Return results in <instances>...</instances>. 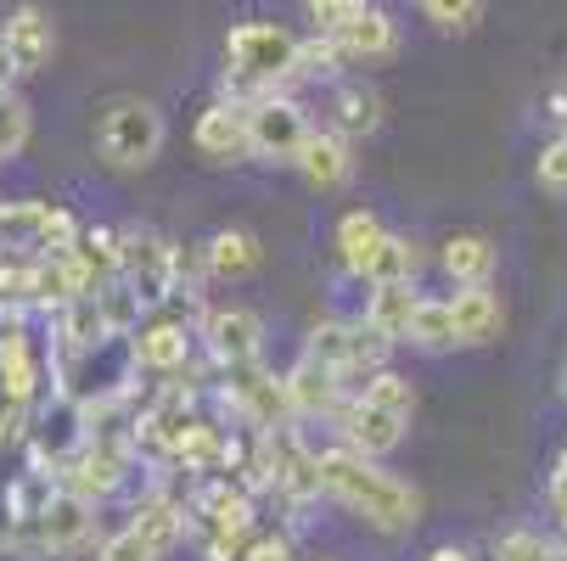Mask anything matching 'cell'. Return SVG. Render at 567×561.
I'll return each mask as SVG.
<instances>
[{"label":"cell","instance_id":"cell-1","mask_svg":"<svg viewBox=\"0 0 567 561\" xmlns=\"http://www.w3.org/2000/svg\"><path fill=\"white\" fill-rule=\"evenodd\" d=\"M320 466V500L343 506L349 517H360L371 533L382 539H404L422 528V489H411L404 477H393L382 460L349 449V444H320L315 449Z\"/></svg>","mask_w":567,"mask_h":561},{"label":"cell","instance_id":"cell-2","mask_svg":"<svg viewBox=\"0 0 567 561\" xmlns=\"http://www.w3.org/2000/svg\"><path fill=\"white\" fill-rule=\"evenodd\" d=\"M292 62H298V34L281 23H236L225 34V79H219V102L254 107L270 91L292 85Z\"/></svg>","mask_w":567,"mask_h":561},{"label":"cell","instance_id":"cell-3","mask_svg":"<svg viewBox=\"0 0 567 561\" xmlns=\"http://www.w3.org/2000/svg\"><path fill=\"white\" fill-rule=\"evenodd\" d=\"M411 416H416V387H411V376H399L388 365L360 393H349V405H343V416L332 427H338V444L382 460V455H393L404 438H411Z\"/></svg>","mask_w":567,"mask_h":561},{"label":"cell","instance_id":"cell-4","mask_svg":"<svg viewBox=\"0 0 567 561\" xmlns=\"http://www.w3.org/2000/svg\"><path fill=\"white\" fill-rule=\"evenodd\" d=\"M181 544H186V500L169 484H152L130 506L124 528L102 539L96 561H169Z\"/></svg>","mask_w":567,"mask_h":561},{"label":"cell","instance_id":"cell-5","mask_svg":"<svg viewBox=\"0 0 567 561\" xmlns=\"http://www.w3.org/2000/svg\"><path fill=\"white\" fill-rule=\"evenodd\" d=\"M91 533H96V506H91L85 495H73V489L56 484L34 517H23L18 528H7L0 550L29 555V561H45V555H73V550H85Z\"/></svg>","mask_w":567,"mask_h":561},{"label":"cell","instance_id":"cell-6","mask_svg":"<svg viewBox=\"0 0 567 561\" xmlns=\"http://www.w3.org/2000/svg\"><path fill=\"white\" fill-rule=\"evenodd\" d=\"M164 141H169L164 113H157L152 102H141V96H118L96 118V152H102V164L107 169H124V175L130 169H146L152 157L164 152Z\"/></svg>","mask_w":567,"mask_h":561},{"label":"cell","instance_id":"cell-7","mask_svg":"<svg viewBox=\"0 0 567 561\" xmlns=\"http://www.w3.org/2000/svg\"><path fill=\"white\" fill-rule=\"evenodd\" d=\"M118 281L152 309L175 298V242L152 225H124L118 230Z\"/></svg>","mask_w":567,"mask_h":561},{"label":"cell","instance_id":"cell-8","mask_svg":"<svg viewBox=\"0 0 567 561\" xmlns=\"http://www.w3.org/2000/svg\"><path fill=\"white\" fill-rule=\"evenodd\" d=\"M197 349L214 371L254 365L265 354V314L248 303H203L197 309Z\"/></svg>","mask_w":567,"mask_h":561},{"label":"cell","instance_id":"cell-9","mask_svg":"<svg viewBox=\"0 0 567 561\" xmlns=\"http://www.w3.org/2000/svg\"><path fill=\"white\" fill-rule=\"evenodd\" d=\"M315 124H309V107L292 96V91H270L248 107V141H254V157L265 164H298L303 146H309Z\"/></svg>","mask_w":567,"mask_h":561},{"label":"cell","instance_id":"cell-10","mask_svg":"<svg viewBox=\"0 0 567 561\" xmlns=\"http://www.w3.org/2000/svg\"><path fill=\"white\" fill-rule=\"evenodd\" d=\"M219 398H225V411L248 427V433L298 422V416H292V398H287V382H281L276 371H265L259 360H254V365H236V371H219Z\"/></svg>","mask_w":567,"mask_h":561},{"label":"cell","instance_id":"cell-11","mask_svg":"<svg viewBox=\"0 0 567 561\" xmlns=\"http://www.w3.org/2000/svg\"><path fill=\"white\" fill-rule=\"evenodd\" d=\"M130 471H135V438H85V449H73V460L56 471V484L102 506L130 484Z\"/></svg>","mask_w":567,"mask_h":561},{"label":"cell","instance_id":"cell-12","mask_svg":"<svg viewBox=\"0 0 567 561\" xmlns=\"http://www.w3.org/2000/svg\"><path fill=\"white\" fill-rule=\"evenodd\" d=\"M130 354H135V371L186 376V365H192V354H197V326L164 303V309H152L141 326L130 332Z\"/></svg>","mask_w":567,"mask_h":561},{"label":"cell","instance_id":"cell-13","mask_svg":"<svg viewBox=\"0 0 567 561\" xmlns=\"http://www.w3.org/2000/svg\"><path fill=\"white\" fill-rule=\"evenodd\" d=\"M45 387H51V354H40L29 326L0 337V398L18 405V411H40Z\"/></svg>","mask_w":567,"mask_h":561},{"label":"cell","instance_id":"cell-14","mask_svg":"<svg viewBox=\"0 0 567 561\" xmlns=\"http://www.w3.org/2000/svg\"><path fill=\"white\" fill-rule=\"evenodd\" d=\"M192 146L203 164L214 169H230V164H248L254 157V141H248V107L236 102H208L192 124Z\"/></svg>","mask_w":567,"mask_h":561},{"label":"cell","instance_id":"cell-15","mask_svg":"<svg viewBox=\"0 0 567 561\" xmlns=\"http://www.w3.org/2000/svg\"><path fill=\"white\" fill-rule=\"evenodd\" d=\"M281 382H287V398H292V416L298 422H338L343 405H349V387L338 382V371L315 365L303 354L281 371Z\"/></svg>","mask_w":567,"mask_h":561},{"label":"cell","instance_id":"cell-16","mask_svg":"<svg viewBox=\"0 0 567 561\" xmlns=\"http://www.w3.org/2000/svg\"><path fill=\"white\" fill-rule=\"evenodd\" d=\"M203 270H208V281H219V287L248 281V276L265 270V242H259L248 225H225V230H214L208 242H203Z\"/></svg>","mask_w":567,"mask_h":561},{"label":"cell","instance_id":"cell-17","mask_svg":"<svg viewBox=\"0 0 567 561\" xmlns=\"http://www.w3.org/2000/svg\"><path fill=\"white\" fill-rule=\"evenodd\" d=\"M51 253V202L18 197L0 202V259H45Z\"/></svg>","mask_w":567,"mask_h":561},{"label":"cell","instance_id":"cell-18","mask_svg":"<svg viewBox=\"0 0 567 561\" xmlns=\"http://www.w3.org/2000/svg\"><path fill=\"white\" fill-rule=\"evenodd\" d=\"M388 225L371 214V208H349L343 219H338V230H332V248H338V264L354 276V281H371V270H377V259H382V248H388Z\"/></svg>","mask_w":567,"mask_h":561},{"label":"cell","instance_id":"cell-19","mask_svg":"<svg viewBox=\"0 0 567 561\" xmlns=\"http://www.w3.org/2000/svg\"><path fill=\"white\" fill-rule=\"evenodd\" d=\"M450 314H455V343L461 349H483L506 332V298L495 287H455Z\"/></svg>","mask_w":567,"mask_h":561},{"label":"cell","instance_id":"cell-20","mask_svg":"<svg viewBox=\"0 0 567 561\" xmlns=\"http://www.w3.org/2000/svg\"><path fill=\"white\" fill-rule=\"evenodd\" d=\"M292 169L303 175L309 191H343V186L354 180V141H343L338 129L320 124V129L309 135V146H303V157H298Z\"/></svg>","mask_w":567,"mask_h":561},{"label":"cell","instance_id":"cell-21","mask_svg":"<svg viewBox=\"0 0 567 561\" xmlns=\"http://www.w3.org/2000/svg\"><path fill=\"white\" fill-rule=\"evenodd\" d=\"M439 270L450 276V287H495V270H501V248L477 230H461V236H444L439 242Z\"/></svg>","mask_w":567,"mask_h":561},{"label":"cell","instance_id":"cell-22","mask_svg":"<svg viewBox=\"0 0 567 561\" xmlns=\"http://www.w3.org/2000/svg\"><path fill=\"white\" fill-rule=\"evenodd\" d=\"M327 129H338L343 141L377 135L382 129V96L365 85V79H332V91H327Z\"/></svg>","mask_w":567,"mask_h":561},{"label":"cell","instance_id":"cell-23","mask_svg":"<svg viewBox=\"0 0 567 561\" xmlns=\"http://www.w3.org/2000/svg\"><path fill=\"white\" fill-rule=\"evenodd\" d=\"M91 292H96V281L85 276V264L73 253H51L34 264V309H45V314H62L68 303L91 298Z\"/></svg>","mask_w":567,"mask_h":561},{"label":"cell","instance_id":"cell-24","mask_svg":"<svg viewBox=\"0 0 567 561\" xmlns=\"http://www.w3.org/2000/svg\"><path fill=\"white\" fill-rule=\"evenodd\" d=\"M416 303H422V292H416V281H404V287H371L365 292V326L377 332V337H388L393 349H404V337H411V314H416Z\"/></svg>","mask_w":567,"mask_h":561},{"label":"cell","instance_id":"cell-25","mask_svg":"<svg viewBox=\"0 0 567 561\" xmlns=\"http://www.w3.org/2000/svg\"><path fill=\"white\" fill-rule=\"evenodd\" d=\"M327 40H332V34H327ZM338 45H343L349 67H354V62H388V56H399V23H393L382 7H365V12L338 34Z\"/></svg>","mask_w":567,"mask_h":561},{"label":"cell","instance_id":"cell-26","mask_svg":"<svg viewBox=\"0 0 567 561\" xmlns=\"http://www.w3.org/2000/svg\"><path fill=\"white\" fill-rule=\"evenodd\" d=\"M7 29V40H12V51H18V62H23V73H40L45 62H51V51H56V29H51V18L40 12V7H12V18L0 23Z\"/></svg>","mask_w":567,"mask_h":561},{"label":"cell","instance_id":"cell-27","mask_svg":"<svg viewBox=\"0 0 567 561\" xmlns=\"http://www.w3.org/2000/svg\"><path fill=\"white\" fill-rule=\"evenodd\" d=\"M107 337H118L113 326H107V314H102V298L91 292V298H79V303H68L62 314H56V349H102Z\"/></svg>","mask_w":567,"mask_h":561},{"label":"cell","instance_id":"cell-28","mask_svg":"<svg viewBox=\"0 0 567 561\" xmlns=\"http://www.w3.org/2000/svg\"><path fill=\"white\" fill-rule=\"evenodd\" d=\"M404 349H422V354H444V349H461L455 343V314H450V298H422L416 314H411V337Z\"/></svg>","mask_w":567,"mask_h":561},{"label":"cell","instance_id":"cell-29","mask_svg":"<svg viewBox=\"0 0 567 561\" xmlns=\"http://www.w3.org/2000/svg\"><path fill=\"white\" fill-rule=\"evenodd\" d=\"M343 67H349V56H343V45L338 40H327V34H309V40H298V62H292V85H332V79H343Z\"/></svg>","mask_w":567,"mask_h":561},{"label":"cell","instance_id":"cell-30","mask_svg":"<svg viewBox=\"0 0 567 561\" xmlns=\"http://www.w3.org/2000/svg\"><path fill=\"white\" fill-rule=\"evenodd\" d=\"M73 259L85 264V276L96 287L118 281V230L113 225H85V230H79V242H73Z\"/></svg>","mask_w":567,"mask_h":561},{"label":"cell","instance_id":"cell-31","mask_svg":"<svg viewBox=\"0 0 567 561\" xmlns=\"http://www.w3.org/2000/svg\"><path fill=\"white\" fill-rule=\"evenodd\" d=\"M416 270H422V248L411 242V236H399V230H393L365 287H404V281H416Z\"/></svg>","mask_w":567,"mask_h":561},{"label":"cell","instance_id":"cell-32","mask_svg":"<svg viewBox=\"0 0 567 561\" xmlns=\"http://www.w3.org/2000/svg\"><path fill=\"white\" fill-rule=\"evenodd\" d=\"M495 561H567V539H545L534 528H506L495 539Z\"/></svg>","mask_w":567,"mask_h":561},{"label":"cell","instance_id":"cell-33","mask_svg":"<svg viewBox=\"0 0 567 561\" xmlns=\"http://www.w3.org/2000/svg\"><path fill=\"white\" fill-rule=\"evenodd\" d=\"M29 146V107L18 91H0V164Z\"/></svg>","mask_w":567,"mask_h":561},{"label":"cell","instance_id":"cell-34","mask_svg":"<svg viewBox=\"0 0 567 561\" xmlns=\"http://www.w3.org/2000/svg\"><path fill=\"white\" fill-rule=\"evenodd\" d=\"M422 7V18L433 23V29H444V34H466L477 18H483V0H416Z\"/></svg>","mask_w":567,"mask_h":561},{"label":"cell","instance_id":"cell-35","mask_svg":"<svg viewBox=\"0 0 567 561\" xmlns=\"http://www.w3.org/2000/svg\"><path fill=\"white\" fill-rule=\"evenodd\" d=\"M365 7H371V0H303V12H309L315 34H332V40H338Z\"/></svg>","mask_w":567,"mask_h":561},{"label":"cell","instance_id":"cell-36","mask_svg":"<svg viewBox=\"0 0 567 561\" xmlns=\"http://www.w3.org/2000/svg\"><path fill=\"white\" fill-rule=\"evenodd\" d=\"M534 180H539V191L545 197H556V202H567V135H556L545 152H539V164H534Z\"/></svg>","mask_w":567,"mask_h":561},{"label":"cell","instance_id":"cell-37","mask_svg":"<svg viewBox=\"0 0 567 561\" xmlns=\"http://www.w3.org/2000/svg\"><path fill=\"white\" fill-rule=\"evenodd\" d=\"M545 506H550V517H556L561 533H567V449H561L556 466L545 471Z\"/></svg>","mask_w":567,"mask_h":561},{"label":"cell","instance_id":"cell-38","mask_svg":"<svg viewBox=\"0 0 567 561\" xmlns=\"http://www.w3.org/2000/svg\"><path fill=\"white\" fill-rule=\"evenodd\" d=\"M241 561H298L292 533H259V539L248 544V555H241Z\"/></svg>","mask_w":567,"mask_h":561},{"label":"cell","instance_id":"cell-39","mask_svg":"<svg viewBox=\"0 0 567 561\" xmlns=\"http://www.w3.org/2000/svg\"><path fill=\"white\" fill-rule=\"evenodd\" d=\"M18 79H23V62H18L7 29H0V91H18Z\"/></svg>","mask_w":567,"mask_h":561},{"label":"cell","instance_id":"cell-40","mask_svg":"<svg viewBox=\"0 0 567 561\" xmlns=\"http://www.w3.org/2000/svg\"><path fill=\"white\" fill-rule=\"evenodd\" d=\"M427 561H472V555H466V550H461V544H439V550H433V555H427Z\"/></svg>","mask_w":567,"mask_h":561},{"label":"cell","instance_id":"cell-41","mask_svg":"<svg viewBox=\"0 0 567 561\" xmlns=\"http://www.w3.org/2000/svg\"><path fill=\"white\" fill-rule=\"evenodd\" d=\"M561 135H567V129H561Z\"/></svg>","mask_w":567,"mask_h":561},{"label":"cell","instance_id":"cell-42","mask_svg":"<svg viewBox=\"0 0 567 561\" xmlns=\"http://www.w3.org/2000/svg\"><path fill=\"white\" fill-rule=\"evenodd\" d=\"M561 449H567V444H561Z\"/></svg>","mask_w":567,"mask_h":561}]
</instances>
